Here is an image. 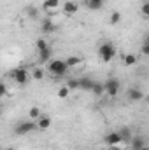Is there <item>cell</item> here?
Listing matches in <instances>:
<instances>
[{
  "mask_svg": "<svg viewBox=\"0 0 149 150\" xmlns=\"http://www.w3.org/2000/svg\"><path fill=\"white\" fill-rule=\"evenodd\" d=\"M79 82H81V89H84V91H93V87H95V84H97V82H95L93 79H90V77H82Z\"/></svg>",
  "mask_w": 149,
  "mask_h": 150,
  "instance_id": "12",
  "label": "cell"
},
{
  "mask_svg": "<svg viewBox=\"0 0 149 150\" xmlns=\"http://www.w3.org/2000/svg\"><path fill=\"white\" fill-rule=\"evenodd\" d=\"M30 75H32V74H28V70H27V68L19 67V68H14V70L11 72V79H12L16 84L23 86V84H27V82H28Z\"/></svg>",
  "mask_w": 149,
  "mask_h": 150,
  "instance_id": "3",
  "label": "cell"
},
{
  "mask_svg": "<svg viewBox=\"0 0 149 150\" xmlns=\"http://www.w3.org/2000/svg\"><path fill=\"white\" fill-rule=\"evenodd\" d=\"M62 9H63V12H65L67 16H74L75 12L79 11V5H77L75 2H70V0H69V2H65V4L62 5Z\"/></svg>",
  "mask_w": 149,
  "mask_h": 150,
  "instance_id": "8",
  "label": "cell"
},
{
  "mask_svg": "<svg viewBox=\"0 0 149 150\" xmlns=\"http://www.w3.org/2000/svg\"><path fill=\"white\" fill-rule=\"evenodd\" d=\"M47 68H49V72L54 75V77H63V75H67L69 65H67L65 59H51Z\"/></svg>",
  "mask_w": 149,
  "mask_h": 150,
  "instance_id": "1",
  "label": "cell"
},
{
  "mask_svg": "<svg viewBox=\"0 0 149 150\" xmlns=\"http://www.w3.org/2000/svg\"><path fill=\"white\" fill-rule=\"evenodd\" d=\"M35 129H39L37 124H34L32 120H25V122H19V124L14 127V134L23 136V134H28V133H32V131H35Z\"/></svg>",
  "mask_w": 149,
  "mask_h": 150,
  "instance_id": "4",
  "label": "cell"
},
{
  "mask_svg": "<svg viewBox=\"0 0 149 150\" xmlns=\"http://www.w3.org/2000/svg\"><path fill=\"white\" fill-rule=\"evenodd\" d=\"M144 2H149V0H144Z\"/></svg>",
  "mask_w": 149,
  "mask_h": 150,
  "instance_id": "34",
  "label": "cell"
},
{
  "mask_svg": "<svg viewBox=\"0 0 149 150\" xmlns=\"http://www.w3.org/2000/svg\"><path fill=\"white\" fill-rule=\"evenodd\" d=\"M104 86H105V93H107L109 96H116V94L119 93V89H121V84H119L117 79H109Z\"/></svg>",
  "mask_w": 149,
  "mask_h": 150,
  "instance_id": "5",
  "label": "cell"
},
{
  "mask_svg": "<svg viewBox=\"0 0 149 150\" xmlns=\"http://www.w3.org/2000/svg\"><path fill=\"white\" fill-rule=\"evenodd\" d=\"M98 56H100V59H102L104 63H109V61H112V58L116 56V47L112 45L111 42L100 44V45H98Z\"/></svg>",
  "mask_w": 149,
  "mask_h": 150,
  "instance_id": "2",
  "label": "cell"
},
{
  "mask_svg": "<svg viewBox=\"0 0 149 150\" xmlns=\"http://www.w3.org/2000/svg\"><path fill=\"white\" fill-rule=\"evenodd\" d=\"M0 93H2V96H4V94H7V86H5V84H2V86H0Z\"/></svg>",
  "mask_w": 149,
  "mask_h": 150,
  "instance_id": "29",
  "label": "cell"
},
{
  "mask_svg": "<svg viewBox=\"0 0 149 150\" xmlns=\"http://www.w3.org/2000/svg\"><path fill=\"white\" fill-rule=\"evenodd\" d=\"M142 150H149V147H144V149H142Z\"/></svg>",
  "mask_w": 149,
  "mask_h": 150,
  "instance_id": "32",
  "label": "cell"
},
{
  "mask_svg": "<svg viewBox=\"0 0 149 150\" xmlns=\"http://www.w3.org/2000/svg\"><path fill=\"white\" fill-rule=\"evenodd\" d=\"M144 42H149V35H148V37H146V40H144Z\"/></svg>",
  "mask_w": 149,
  "mask_h": 150,
  "instance_id": "31",
  "label": "cell"
},
{
  "mask_svg": "<svg viewBox=\"0 0 149 150\" xmlns=\"http://www.w3.org/2000/svg\"><path fill=\"white\" fill-rule=\"evenodd\" d=\"M144 147H146V143H144V140L140 136H137V138L132 140V149L133 150H142Z\"/></svg>",
  "mask_w": 149,
  "mask_h": 150,
  "instance_id": "13",
  "label": "cell"
},
{
  "mask_svg": "<svg viewBox=\"0 0 149 150\" xmlns=\"http://www.w3.org/2000/svg\"><path fill=\"white\" fill-rule=\"evenodd\" d=\"M5 150H14V149H5Z\"/></svg>",
  "mask_w": 149,
  "mask_h": 150,
  "instance_id": "33",
  "label": "cell"
},
{
  "mask_svg": "<svg viewBox=\"0 0 149 150\" xmlns=\"http://www.w3.org/2000/svg\"><path fill=\"white\" fill-rule=\"evenodd\" d=\"M119 21H121V12H117V11L112 12L111 18H109V23H111V25H117Z\"/></svg>",
  "mask_w": 149,
  "mask_h": 150,
  "instance_id": "23",
  "label": "cell"
},
{
  "mask_svg": "<svg viewBox=\"0 0 149 150\" xmlns=\"http://www.w3.org/2000/svg\"><path fill=\"white\" fill-rule=\"evenodd\" d=\"M119 134H121V138H123V142H126V143H132V133H130V129L128 127H123L121 131H119Z\"/></svg>",
  "mask_w": 149,
  "mask_h": 150,
  "instance_id": "16",
  "label": "cell"
},
{
  "mask_svg": "<svg viewBox=\"0 0 149 150\" xmlns=\"http://www.w3.org/2000/svg\"><path fill=\"white\" fill-rule=\"evenodd\" d=\"M65 61H67L69 68H70V67H77V65H81V63H82V59H81L79 56H69Z\"/></svg>",
  "mask_w": 149,
  "mask_h": 150,
  "instance_id": "18",
  "label": "cell"
},
{
  "mask_svg": "<svg viewBox=\"0 0 149 150\" xmlns=\"http://www.w3.org/2000/svg\"><path fill=\"white\" fill-rule=\"evenodd\" d=\"M86 5H88V9H91V11H98V9H102V5H104V4H97V2H86Z\"/></svg>",
  "mask_w": 149,
  "mask_h": 150,
  "instance_id": "27",
  "label": "cell"
},
{
  "mask_svg": "<svg viewBox=\"0 0 149 150\" xmlns=\"http://www.w3.org/2000/svg\"><path fill=\"white\" fill-rule=\"evenodd\" d=\"M105 143L111 145V147H116V145H121L123 143V138H121V134L117 131H112V133H109L105 136Z\"/></svg>",
  "mask_w": 149,
  "mask_h": 150,
  "instance_id": "6",
  "label": "cell"
},
{
  "mask_svg": "<svg viewBox=\"0 0 149 150\" xmlns=\"http://www.w3.org/2000/svg\"><path fill=\"white\" fill-rule=\"evenodd\" d=\"M40 30H42V33H51V32H54V30H56V25H54L51 19H42Z\"/></svg>",
  "mask_w": 149,
  "mask_h": 150,
  "instance_id": "11",
  "label": "cell"
},
{
  "mask_svg": "<svg viewBox=\"0 0 149 150\" xmlns=\"http://www.w3.org/2000/svg\"><path fill=\"white\" fill-rule=\"evenodd\" d=\"M126 94H128V100H130V101H140V100L144 98L142 91H140V89H137V87H130Z\"/></svg>",
  "mask_w": 149,
  "mask_h": 150,
  "instance_id": "9",
  "label": "cell"
},
{
  "mask_svg": "<svg viewBox=\"0 0 149 150\" xmlns=\"http://www.w3.org/2000/svg\"><path fill=\"white\" fill-rule=\"evenodd\" d=\"M32 77H34L35 80H40V79L44 77V70H42V68H35V70L32 72Z\"/></svg>",
  "mask_w": 149,
  "mask_h": 150,
  "instance_id": "26",
  "label": "cell"
},
{
  "mask_svg": "<svg viewBox=\"0 0 149 150\" xmlns=\"http://www.w3.org/2000/svg\"><path fill=\"white\" fill-rule=\"evenodd\" d=\"M86 2H97V4H104V0H86Z\"/></svg>",
  "mask_w": 149,
  "mask_h": 150,
  "instance_id": "30",
  "label": "cell"
},
{
  "mask_svg": "<svg viewBox=\"0 0 149 150\" xmlns=\"http://www.w3.org/2000/svg\"><path fill=\"white\" fill-rule=\"evenodd\" d=\"M140 14H142L146 19H149V2H144V4L140 5Z\"/></svg>",
  "mask_w": 149,
  "mask_h": 150,
  "instance_id": "25",
  "label": "cell"
},
{
  "mask_svg": "<svg viewBox=\"0 0 149 150\" xmlns=\"http://www.w3.org/2000/svg\"><path fill=\"white\" fill-rule=\"evenodd\" d=\"M58 7H60V0H44V2H42V9H44L47 14L58 11Z\"/></svg>",
  "mask_w": 149,
  "mask_h": 150,
  "instance_id": "7",
  "label": "cell"
},
{
  "mask_svg": "<svg viewBox=\"0 0 149 150\" xmlns=\"http://www.w3.org/2000/svg\"><path fill=\"white\" fill-rule=\"evenodd\" d=\"M91 93H95V94H97V96H102V94H104V93H105V86H104V84H100V82H97V84H95V87H93V91H91Z\"/></svg>",
  "mask_w": 149,
  "mask_h": 150,
  "instance_id": "21",
  "label": "cell"
},
{
  "mask_svg": "<svg viewBox=\"0 0 149 150\" xmlns=\"http://www.w3.org/2000/svg\"><path fill=\"white\" fill-rule=\"evenodd\" d=\"M35 45H37V51H39V52H42V51H46V49H49V45H47V42H46L44 38H39V40H37V44H35Z\"/></svg>",
  "mask_w": 149,
  "mask_h": 150,
  "instance_id": "24",
  "label": "cell"
},
{
  "mask_svg": "<svg viewBox=\"0 0 149 150\" xmlns=\"http://www.w3.org/2000/svg\"><path fill=\"white\" fill-rule=\"evenodd\" d=\"M51 56H53L51 49H46V51L39 52V61H42V63H46V61H51Z\"/></svg>",
  "mask_w": 149,
  "mask_h": 150,
  "instance_id": "15",
  "label": "cell"
},
{
  "mask_svg": "<svg viewBox=\"0 0 149 150\" xmlns=\"http://www.w3.org/2000/svg\"><path fill=\"white\" fill-rule=\"evenodd\" d=\"M135 63H137V56H135V54H125V56H123V65L132 67V65H135Z\"/></svg>",
  "mask_w": 149,
  "mask_h": 150,
  "instance_id": "14",
  "label": "cell"
},
{
  "mask_svg": "<svg viewBox=\"0 0 149 150\" xmlns=\"http://www.w3.org/2000/svg\"><path fill=\"white\" fill-rule=\"evenodd\" d=\"M37 127L40 131H46V129H49L51 127V119L47 117V115H40L37 119Z\"/></svg>",
  "mask_w": 149,
  "mask_h": 150,
  "instance_id": "10",
  "label": "cell"
},
{
  "mask_svg": "<svg viewBox=\"0 0 149 150\" xmlns=\"http://www.w3.org/2000/svg\"><path fill=\"white\" fill-rule=\"evenodd\" d=\"M142 54L149 58V42H144V44H142Z\"/></svg>",
  "mask_w": 149,
  "mask_h": 150,
  "instance_id": "28",
  "label": "cell"
},
{
  "mask_svg": "<svg viewBox=\"0 0 149 150\" xmlns=\"http://www.w3.org/2000/svg\"><path fill=\"white\" fill-rule=\"evenodd\" d=\"M42 115V112H40V108L39 107H32L30 110H28V117L32 119V120H35V119H39Z\"/></svg>",
  "mask_w": 149,
  "mask_h": 150,
  "instance_id": "19",
  "label": "cell"
},
{
  "mask_svg": "<svg viewBox=\"0 0 149 150\" xmlns=\"http://www.w3.org/2000/svg\"><path fill=\"white\" fill-rule=\"evenodd\" d=\"M27 14H28L32 19H37L39 18V11L34 7V5H28V7H27Z\"/></svg>",
  "mask_w": 149,
  "mask_h": 150,
  "instance_id": "22",
  "label": "cell"
},
{
  "mask_svg": "<svg viewBox=\"0 0 149 150\" xmlns=\"http://www.w3.org/2000/svg\"><path fill=\"white\" fill-rule=\"evenodd\" d=\"M67 87H69L70 91H75V89H81V82H79L77 79H69V82H67Z\"/></svg>",
  "mask_w": 149,
  "mask_h": 150,
  "instance_id": "20",
  "label": "cell"
},
{
  "mask_svg": "<svg viewBox=\"0 0 149 150\" xmlns=\"http://www.w3.org/2000/svg\"><path fill=\"white\" fill-rule=\"evenodd\" d=\"M56 94H58V98H60V100H67V98H69V94H70V89H69L67 86H62V87L58 89V93H56Z\"/></svg>",
  "mask_w": 149,
  "mask_h": 150,
  "instance_id": "17",
  "label": "cell"
}]
</instances>
